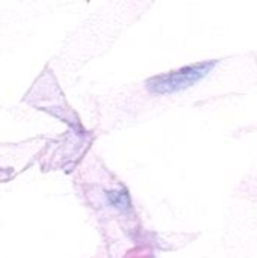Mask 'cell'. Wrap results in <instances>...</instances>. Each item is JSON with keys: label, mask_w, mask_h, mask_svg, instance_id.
I'll list each match as a JSON object with an SVG mask.
<instances>
[{"label": "cell", "mask_w": 257, "mask_h": 258, "mask_svg": "<svg viewBox=\"0 0 257 258\" xmlns=\"http://www.w3.org/2000/svg\"><path fill=\"white\" fill-rule=\"evenodd\" d=\"M217 60H204L197 62L183 68H179L176 71H170L156 77H151L147 82V88L151 94L158 95H170L180 92L186 88H191L201 79H204L217 65Z\"/></svg>", "instance_id": "1"}, {"label": "cell", "mask_w": 257, "mask_h": 258, "mask_svg": "<svg viewBox=\"0 0 257 258\" xmlns=\"http://www.w3.org/2000/svg\"><path fill=\"white\" fill-rule=\"evenodd\" d=\"M108 198H109V203L115 207L123 209V207L129 206V197L126 192H109Z\"/></svg>", "instance_id": "2"}]
</instances>
